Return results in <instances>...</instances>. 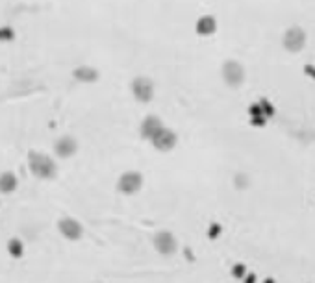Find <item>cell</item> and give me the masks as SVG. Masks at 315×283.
<instances>
[{"instance_id":"cell-1","label":"cell","mask_w":315,"mask_h":283,"mask_svg":"<svg viewBox=\"0 0 315 283\" xmlns=\"http://www.w3.org/2000/svg\"><path fill=\"white\" fill-rule=\"evenodd\" d=\"M28 167H30L34 176H37V178H41V180H52L54 176H56V172H58L56 163H54L48 156L39 154V152L30 154V157H28Z\"/></svg>"},{"instance_id":"cell-2","label":"cell","mask_w":315,"mask_h":283,"mask_svg":"<svg viewBox=\"0 0 315 283\" xmlns=\"http://www.w3.org/2000/svg\"><path fill=\"white\" fill-rule=\"evenodd\" d=\"M154 248L160 256H174L176 250H178V242H176V237L171 233V231L163 230V231H158L156 235H154Z\"/></svg>"},{"instance_id":"cell-3","label":"cell","mask_w":315,"mask_h":283,"mask_svg":"<svg viewBox=\"0 0 315 283\" xmlns=\"http://www.w3.org/2000/svg\"><path fill=\"white\" fill-rule=\"evenodd\" d=\"M143 187V176L137 170H128L121 174V178L117 182V191L122 194H136Z\"/></svg>"},{"instance_id":"cell-4","label":"cell","mask_w":315,"mask_h":283,"mask_svg":"<svg viewBox=\"0 0 315 283\" xmlns=\"http://www.w3.org/2000/svg\"><path fill=\"white\" fill-rule=\"evenodd\" d=\"M58 230L67 241H80L84 235V226L73 217H63L58 220Z\"/></svg>"},{"instance_id":"cell-5","label":"cell","mask_w":315,"mask_h":283,"mask_svg":"<svg viewBox=\"0 0 315 283\" xmlns=\"http://www.w3.org/2000/svg\"><path fill=\"white\" fill-rule=\"evenodd\" d=\"M306 36L300 28H289L284 36V47L288 48L289 52H299L300 48L304 47Z\"/></svg>"},{"instance_id":"cell-6","label":"cell","mask_w":315,"mask_h":283,"mask_svg":"<svg viewBox=\"0 0 315 283\" xmlns=\"http://www.w3.org/2000/svg\"><path fill=\"white\" fill-rule=\"evenodd\" d=\"M150 141L154 143V147H156L158 150L167 152V150H171V148L176 145V135H174L171 130H167V128H162V130L158 131V133L152 137V139H150Z\"/></svg>"},{"instance_id":"cell-7","label":"cell","mask_w":315,"mask_h":283,"mask_svg":"<svg viewBox=\"0 0 315 283\" xmlns=\"http://www.w3.org/2000/svg\"><path fill=\"white\" fill-rule=\"evenodd\" d=\"M223 74H225V80L230 85H239L243 82V68L239 63L236 61H228L223 68Z\"/></svg>"},{"instance_id":"cell-8","label":"cell","mask_w":315,"mask_h":283,"mask_svg":"<svg viewBox=\"0 0 315 283\" xmlns=\"http://www.w3.org/2000/svg\"><path fill=\"white\" fill-rule=\"evenodd\" d=\"M76 141H74L73 137H61V139H58L56 141V147H54V150H56V154H58L59 157H71L74 152H76Z\"/></svg>"},{"instance_id":"cell-9","label":"cell","mask_w":315,"mask_h":283,"mask_svg":"<svg viewBox=\"0 0 315 283\" xmlns=\"http://www.w3.org/2000/svg\"><path fill=\"white\" fill-rule=\"evenodd\" d=\"M162 128L163 126H162V122H160V119H156V117H148L147 121L141 124V135L145 137V139H152Z\"/></svg>"},{"instance_id":"cell-10","label":"cell","mask_w":315,"mask_h":283,"mask_svg":"<svg viewBox=\"0 0 315 283\" xmlns=\"http://www.w3.org/2000/svg\"><path fill=\"white\" fill-rule=\"evenodd\" d=\"M134 94L141 102H147V100L152 98V85L148 84L147 80H137L136 84H134Z\"/></svg>"},{"instance_id":"cell-11","label":"cell","mask_w":315,"mask_h":283,"mask_svg":"<svg viewBox=\"0 0 315 283\" xmlns=\"http://www.w3.org/2000/svg\"><path fill=\"white\" fill-rule=\"evenodd\" d=\"M17 189V176L13 172H2L0 174V193L11 194Z\"/></svg>"},{"instance_id":"cell-12","label":"cell","mask_w":315,"mask_h":283,"mask_svg":"<svg viewBox=\"0 0 315 283\" xmlns=\"http://www.w3.org/2000/svg\"><path fill=\"white\" fill-rule=\"evenodd\" d=\"M6 250L10 254L13 259H21L24 256V242L19 239V237H11L8 244H6Z\"/></svg>"},{"instance_id":"cell-13","label":"cell","mask_w":315,"mask_h":283,"mask_svg":"<svg viewBox=\"0 0 315 283\" xmlns=\"http://www.w3.org/2000/svg\"><path fill=\"white\" fill-rule=\"evenodd\" d=\"M213 28H215V22L211 21V17H204L202 22L199 24V30L202 33H210V31H213Z\"/></svg>"}]
</instances>
